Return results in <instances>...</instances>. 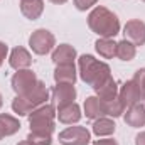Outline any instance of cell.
<instances>
[{"label": "cell", "instance_id": "e0dca14e", "mask_svg": "<svg viewBox=\"0 0 145 145\" xmlns=\"http://www.w3.org/2000/svg\"><path fill=\"white\" fill-rule=\"evenodd\" d=\"M20 10H22L24 17H27L29 20H36L44 12V2L42 0H22Z\"/></svg>", "mask_w": 145, "mask_h": 145}, {"label": "cell", "instance_id": "d4e9b609", "mask_svg": "<svg viewBox=\"0 0 145 145\" xmlns=\"http://www.w3.org/2000/svg\"><path fill=\"white\" fill-rule=\"evenodd\" d=\"M132 81L142 89V95H144V100H145V68H142V69H138V71L135 72V76H133Z\"/></svg>", "mask_w": 145, "mask_h": 145}, {"label": "cell", "instance_id": "ffe728a7", "mask_svg": "<svg viewBox=\"0 0 145 145\" xmlns=\"http://www.w3.org/2000/svg\"><path fill=\"white\" fill-rule=\"evenodd\" d=\"M95 93H96V96H98L101 101H105V100H111V98L118 96V86H116V81H115L113 78H108L103 84H100V86L95 89Z\"/></svg>", "mask_w": 145, "mask_h": 145}, {"label": "cell", "instance_id": "ac0fdd59", "mask_svg": "<svg viewBox=\"0 0 145 145\" xmlns=\"http://www.w3.org/2000/svg\"><path fill=\"white\" fill-rule=\"evenodd\" d=\"M84 115L89 120H98L101 116H105V108H103V101L98 96H89L84 101Z\"/></svg>", "mask_w": 145, "mask_h": 145}, {"label": "cell", "instance_id": "7c38bea8", "mask_svg": "<svg viewBox=\"0 0 145 145\" xmlns=\"http://www.w3.org/2000/svg\"><path fill=\"white\" fill-rule=\"evenodd\" d=\"M125 123L132 128H140L145 125V105L142 103H137V105H132L128 106L125 116H123Z\"/></svg>", "mask_w": 145, "mask_h": 145}, {"label": "cell", "instance_id": "5b68a950", "mask_svg": "<svg viewBox=\"0 0 145 145\" xmlns=\"http://www.w3.org/2000/svg\"><path fill=\"white\" fill-rule=\"evenodd\" d=\"M29 46L36 54L44 56V54L51 52L52 47L56 46V37L47 29H37V31L32 32V36L29 37Z\"/></svg>", "mask_w": 145, "mask_h": 145}, {"label": "cell", "instance_id": "4fadbf2b", "mask_svg": "<svg viewBox=\"0 0 145 145\" xmlns=\"http://www.w3.org/2000/svg\"><path fill=\"white\" fill-rule=\"evenodd\" d=\"M74 59H76V49L69 44H59L52 52V61L56 66L74 64Z\"/></svg>", "mask_w": 145, "mask_h": 145}, {"label": "cell", "instance_id": "603a6c76", "mask_svg": "<svg viewBox=\"0 0 145 145\" xmlns=\"http://www.w3.org/2000/svg\"><path fill=\"white\" fill-rule=\"evenodd\" d=\"M103 108H105V115H110V116L116 118V116H121L125 113V108L127 106L121 103L120 96H115L111 100H105L103 101Z\"/></svg>", "mask_w": 145, "mask_h": 145}, {"label": "cell", "instance_id": "6da1fadb", "mask_svg": "<svg viewBox=\"0 0 145 145\" xmlns=\"http://www.w3.org/2000/svg\"><path fill=\"white\" fill-rule=\"evenodd\" d=\"M88 25L89 29L98 34L100 37L111 39L120 32V20L116 17V14H113L106 7H95L89 15H88Z\"/></svg>", "mask_w": 145, "mask_h": 145}, {"label": "cell", "instance_id": "83f0119b", "mask_svg": "<svg viewBox=\"0 0 145 145\" xmlns=\"http://www.w3.org/2000/svg\"><path fill=\"white\" fill-rule=\"evenodd\" d=\"M93 145H118V144L113 138H103V140H96Z\"/></svg>", "mask_w": 145, "mask_h": 145}, {"label": "cell", "instance_id": "9a60e30c", "mask_svg": "<svg viewBox=\"0 0 145 145\" xmlns=\"http://www.w3.org/2000/svg\"><path fill=\"white\" fill-rule=\"evenodd\" d=\"M76 68L74 64H61L54 69V81L57 84H74L76 83Z\"/></svg>", "mask_w": 145, "mask_h": 145}, {"label": "cell", "instance_id": "f546056e", "mask_svg": "<svg viewBox=\"0 0 145 145\" xmlns=\"http://www.w3.org/2000/svg\"><path fill=\"white\" fill-rule=\"evenodd\" d=\"M49 2H52V3H56V5H61V3H66L68 0H49Z\"/></svg>", "mask_w": 145, "mask_h": 145}, {"label": "cell", "instance_id": "484cf974", "mask_svg": "<svg viewBox=\"0 0 145 145\" xmlns=\"http://www.w3.org/2000/svg\"><path fill=\"white\" fill-rule=\"evenodd\" d=\"M96 2H98V0H74V5H76V8H78V10L84 12V10L91 8Z\"/></svg>", "mask_w": 145, "mask_h": 145}, {"label": "cell", "instance_id": "8fae6325", "mask_svg": "<svg viewBox=\"0 0 145 145\" xmlns=\"http://www.w3.org/2000/svg\"><path fill=\"white\" fill-rule=\"evenodd\" d=\"M31 63H32V56H31V52L25 49V47H14L12 49V52H10V57H8V64H10V68H14V69H27L29 66H31Z\"/></svg>", "mask_w": 145, "mask_h": 145}, {"label": "cell", "instance_id": "d6986e66", "mask_svg": "<svg viewBox=\"0 0 145 145\" xmlns=\"http://www.w3.org/2000/svg\"><path fill=\"white\" fill-rule=\"evenodd\" d=\"M95 49L96 52L105 57V59H111L113 56H116V42L113 39H105V37H100L96 42H95Z\"/></svg>", "mask_w": 145, "mask_h": 145}, {"label": "cell", "instance_id": "f1b7e54d", "mask_svg": "<svg viewBox=\"0 0 145 145\" xmlns=\"http://www.w3.org/2000/svg\"><path fill=\"white\" fill-rule=\"evenodd\" d=\"M135 145H145V132H140L135 137Z\"/></svg>", "mask_w": 145, "mask_h": 145}, {"label": "cell", "instance_id": "52a82bcc", "mask_svg": "<svg viewBox=\"0 0 145 145\" xmlns=\"http://www.w3.org/2000/svg\"><path fill=\"white\" fill-rule=\"evenodd\" d=\"M91 133L84 127H68L59 133V142L63 145H88Z\"/></svg>", "mask_w": 145, "mask_h": 145}, {"label": "cell", "instance_id": "ba28073f", "mask_svg": "<svg viewBox=\"0 0 145 145\" xmlns=\"http://www.w3.org/2000/svg\"><path fill=\"white\" fill-rule=\"evenodd\" d=\"M123 34H125V39L130 40L132 44L144 46L145 44V22L138 20V19L128 20L125 24V27H123Z\"/></svg>", "mask_w": 145, "mask_h": 145}, {"label": "cell", "instance_id": "7a4b0ae2", "mask_svg": "<svg viewBox=\"0 0 145 145\" xmlns=\"http://www.w3.org/2000/svg\"><path fill=\"white\" fill-rule=\"evenodd\" d=\"M78 64H79V76H81V79L86 84H89L93 89H96L108 78H111V71H110L108 64L95 59L91 54H83L78 59Z\"/></svg>", "mask_w": 145, "mask_h": 145}, {"label": "cell", "instance_id": "9c48e42d", "mask_svg": "<svg viewBox=\"0 0 145 145\" xmlns=\"http://www.w3.org/2000/svg\"><path fill=\"white\" fill-rule=\"evenodd\" d=\"M76 100V88L74 84H56L52 89V101L57 108L74 103Z\"/></svg>", "mask_w": 145, "mask_h": 145}, {"label": "cell", "instance_id": "44dd1931", "mask_svg": "<svg viewBox=\"0 0 145 145\" xmlns=\"http://www.w3.org/2000/svg\"><path fill=\"white\" fill-rule=\"evenodd\" d=\"M115 128H116L115 121L110 118H105V116L95 120V123H93V133L96 137H108L111 133H115Z\"/></svg>", "mask_w": 145, "mask_h": 145}, {"label": "cell", "instance_id": "7402d4cb", "mask_svg": "<svg viewBox=\"0 0 145 145\" xmlns=\"http://www.w3.org/2000/svg\"><path fill=\"white\" fill-rule=\"evenodd\" d=\"M135 54H137V46L132 44L130 40L123 39L116 42V57H120L121 61H132Z\"/></svg>", "mask_w": 145, "mask_h": 145}, {"label": "cell", "instance_id": "4316f807", "mask_svg": "<svg viewBox=\"0 0 145 145\" xmlns=\"http://www.w3.org/2000/svg\"><path fill=\"white\" fill-rule=\"evenodd\" d=\"M7 52H8V47H7V44L0 40V66L3 64V61H5V57H7Z\"/></svg>", "mask_w": 145, "mask_h": 145}, {"label": "cell", "instance_id": "4dcf8cb0", "mask_svg": "<svg viewBox=\"0 0 145 145\" xmlns=\"http://www.w3.org/2000/svg\"><path fill=\"white\" fill-rule=\"evenodd\" d=\"M17 145H32V144H31L29 140H24V142H19V144H17Z\"/></svg>", "mask_w": 145, "mask_h": 145}, {"label": "cell", "instance_id": "cb8c5ba5", "mask_svg": "<svg viewBox=\"0 0 145 145\" xmlns=\"http://www.w3.org/2000/svg\"><path fill=\"white\" fill-rule=\"evenodd\" d=\"M27 140L32 145H51L52 137L49 133H40V132H31L27 135Z\"/></svg>", "mask_w": 145, "mask_h": 145}, {"label": "cell", "instance_id": "30bf717a", "mask_svg": "<svg viewBox=\"0 0 145 145\" xmlns=\"http://www.w3.org/2000/svg\"><path fill=\"white\" fill-rule=\"evenodd\" d=\"M118 96L121 100V103L125 106H132V105H137L140 103V100H144V95H142V89L130 79L127 83H123L121 89L118 91Z\"/></svg>", "mask_w": 145, "mask_h": 145}, {"label": "cell", "instance_id": "3957f363", "mask_svg": "<svg viewBox=\"0 0 145 145\" xmlns=\"http://www.w3.org/2000/svg\"><path fill=\"white\" fill-rule=\"evenodd\" d=\"M46 100H49V89L42 81H37L32 91H29L24 96H15L12 101V110L14 113H17L19 116H27L29 113H32L37 106L44 105Z\"/></svg>", "mask_w": 145, "mask_h": 145}, {"label": "cell", "instance_id": "1f68e13d", "mask_svg": "<svg viewBox=\"0 0 145 145\" xmlns=\"http://www.w3.org/2000/svg\"><path fill=\"white\" fill-rule=\"evenodd\" d=\"M2 105H3V100H2V95H0V108H2Z\"/></svg>", "mask_w": 145, "mask_h": 145}, {"label": "cell", "instance_id": "277c9868", "mask_svg": "<svg viewBox=\"0 0 145 145\" xmlns=\"http://www.w3.org/2000/svg\"><path fill=\"white\" fill-rule=\"evenodd\" d=\"M54 118H56V108L54 105H40L32 113H29V125L31 132H40L52 135L54 132Z\"/></svg>", "mask_w": 145, "mask_h": 145}, {"label": "cell", "instance_id": "d6a6232c", "mask_svg": "<svg viewBox=\"0 0 145 145\" xmlns=\"http://www.w3.org/2000/svg\"><path fill=\"white\" fill-rule=\"evenodd\" d=\"M142 2H145V0H142Z\"/></svg>", "mask_w": 145, "mask_h": 145}, {"label": "cell", "instance_id": "8992f818", "mask_svg": "<svg viewBox=\"0 0 145 145\" xmlns=\"http://www.w3.org/2000/svg\"><path fill=\"white\" fill-rule=\"evenodd\" d=\"M37 81L39 79H37L36 72H32L31 69H19L12 76V89L19 96H24V95H27L29 91L34 89Z\"/></svg>", "mask_w": 145, "mask_h": 145}, {"label": "cell", "instance_id": "5bb4252c", "mask_svg": "<svg viewBox=\"0 0 145 145\" xmlns=\"http://www.w3.org/2000/svg\"><path fill=\"white\" fill-rule=\"evenodd\" d=\"M56 116L59 118L61 123H66V125H72V123H78L81 120V108L78 103H69L66 106H61L57 108Z\"/></svg>", "mask_w": 145, "mask_h": 145}, {"label": "cell", "instance_id": "2e32d148", "mask_svg": "<svg viewBox=\"0 0 145 145\" xmlns=\"http://www.w3.org/2000/svg\"><path fill=\"white\" fill-rule=\"evenodd\" d=\"M19 130H20V123L15 116L0 113V140L3 137H10V135L17 133Z\"/></svg>", "mask_w": 145, "mask_h": 145}]
</instances>
